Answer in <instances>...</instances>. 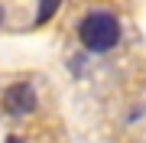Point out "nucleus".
Returning a JSON list of instances; mask_svg holds the SVG:
<instances>
[{
	"instance_id": "f257e3e1",
	"label": "nucleus",
	"mask_w": 146,
	"mask_h": 143,
	"mask_svg": "<svg viewBox=\"0 0 146 143\" xmlns=\"http://www.w3.org/2000/svg\"><path fill=\"white\" fill-rule=\"evenodd\" d=\"M78 39L88 52H110L120 43V23L110 13H88L78 26Z\"/></svg>"
},
{
	"instance_id": "f03ea898",
	"label": "nucleus",
	"mask_w": 146,
	"mask_h": 143,
	"mask_svg": "<svg viewBox=\"0 0 146 143\" xmlns=\"http://www.w3.org/2000/svg\"><path fill=\"white\" fill-rule=\"evenodd\" d=\"M3 111L10 117H23V114H33L36 111V91H33L26 81L20 85H10L3 91Z\"/></svg>"
},
{
	"instance_id": "7ed1b4c3",
	"label": "nucleus",
	"mask_w": 146,
	"mask_h": 143,
	"mask_svg": "<svg viewBox=\"0 0 146 143\" xmlns=\"http://www.w3.org/2000/svg\"><path fill=\"white\" fill-rule=\"evenodd\" d=\"M58 3H62V0H39V13H36V23H39V26L58 13Z\"/></svg>"
},
{
	"instance_id": "20e7f679",
	"label": "nucleus",
	"mask_w": 146,
	"mask_h": 143,
	"mask_svg": "<svg viewBox=\"0 0 146 143\" xmlns=\"http://www.w3.org/2000/svg\"><path fill=\"white\" fill-rule=\"evenodd\" d=\"M7 143H23V140L20 137H7Z\"/></svg>"
},
{
	"instance_id": "39448f33",
	"label": "nucleus",
	"mask_w": 146,
	"mask_h": 143,
	"mask_svg": "<svg viewBox=\"0 0 146 143\" xmlns=\"http://www.w3.org/2000/svg\"><path fill=\"white\" fill-rule=\"evenodd\" d=\"M0 23H3V7H0Z\"/></svg>"
}]
</instances>
